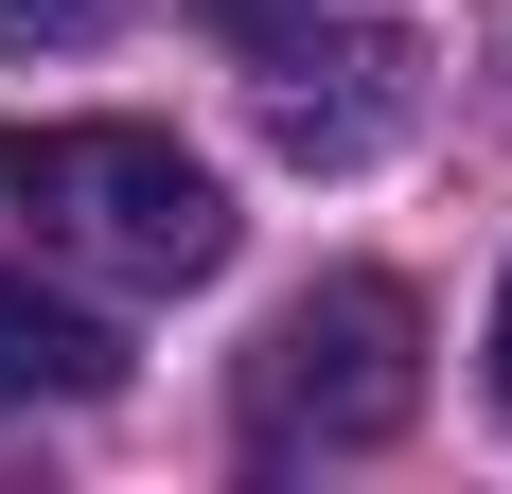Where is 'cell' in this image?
<instances>
[{
    "instance_id": "6da1fadb",
    "label": "cell",
    "mask_w": 512,
    "mask_h": 494,
    "mask_svg": "<svg viewBox=\"0 0 512 494\" xmlns=\"http://www.w3.org/2000/svg\"><path fill=\"white\" fill-rule=\"evenodd\" d=\"M424 406V300L407 283H371V265H336V283H301L283 318H265V353H248V424L265 442H389Z\"/></svg>"
},
{
    "instance_id": "7a4b0ae2",
    "label": "cell",
    "mask_w": 512,
    "mask_h": 494,
    "mask_svg": "<svg viewBox=\"0 0 512 494\" xmlns=\"http://www.w3.org/2000/svg\"><path fill=\"white\" fill-rule=\"evenodd\" d=\"M18 212H53L106 283H142V300H177V283L230 265V195H212V159H177L159 124H71V142H36Z\"/></svg>"
},
{
    "instance_id": "3957f363",
    "label": "cell",
    "mask_w": 512,
    "mask_h": 494,
    "mask_svg": "<svg viewBox=\"0 0 512 494\" xmlns=\"http://www.w3.org/2000/svg\"><path fill=\"white\" fill-rule=\"evenodd\" d=\"M106 389H124V336L89 300H53L36 265H0V424L18 406H106Z\"/></svg>"
},
{
    "instance_id": "277c9868",
    "label": "cell",
    "mask_w": 512,
    "mask_h": 494,
    "mask_svg": "<svg viewBox=\"0 0 512 494\" xmlns=\"http://www.w3.org/2000/svg\"><path fill=\"white\" fill-rule=\"evenodd\" d=\"M106 0H0V53H53V36H89Z\"/></svg>"
},
{
    "instance_id": "5b68a950",
    "label": "cell",
    "mask_w": 512,
    "mask_h": 494,
    "mask_svg": "<svg viewBox=\"0 0 512 494\" xmlns=\"http://www.w3.org/2000/svg\"><path fill=\"white\" fill-rule=\"evenodd\" d=\"M495 424H512V283H495Z\"/></svg>"
},
{
    "instance_id": "8992f818",
    "label": "cell",
    "mask_w": 512,
    "mask_h": 494,
    "mask_svg": "<svg viewBox=\"0 0 512 494\" xmlns=\"http://www.w3.org/2000/svg\"><path fill=\"white\" fill-rule=\"evenodd\" d=\"M18 177H36V142H18V124H0V212H18Z\"/></svg>"
}]
</instances>
